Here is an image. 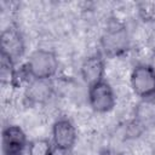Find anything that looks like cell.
<instances>
[{"instance_id":"7a4b0ae2","label":"cell","mask_w":155,"mask_h":155,"mask_svg":"<svg viewBox=\"0 0 155 155\" xmlns=\"http://www.w3.org/2000/svg\"><path fill=\"white\" fill-rule=\"evenodd\" d=\"M101 52L105 58H117L126 54L131 47L128 29L117 21H110L99 39Z\"/></svg>"},{"instance_id":"7c38bea8","label":"cell","mask_w":155,"mask_h":155,"mask_svg":"<svg viewBox=\"0 0 155 155\" xmlns=\"http://www.w3.org/2000/svg\"><path fill=\"white\" fill-rule=\"evenodd\" d=\"M151 65H153V68L155 69V51H154V54H153V62L150 63Z\"/></svg>"},{"instance_id":"ba28073f","label":"cell","mask_w":155,"mask_h":155,"mask_svg":"<svg viewBox=\"0 0 155 155\" xmlns=\"http://www.w3.org/2000/svg\"><path fill=\"white\" fill-rule=\"evenodd\" d=\"M105 70L107 62L101 51L88 54L80 65V75L87 87L105 80Z\"/></svg>"},{"instance_id":"9c48e42d","label":"cell","mask_w":155,"mask_h":155,"mask_svg":"<svg viewBox=\"0 0 155 155\" xmlns=\"http://www.w3.org/2000/svg\"><path fill=\"white\" fill-rule=\"evenodd\" d=\"M54 92L52 80H29L24 90V101L29 105L47 103Z\"/></svg>"},{"instance_id":"8992f818","label":"cell","mask_w":155,"mask_h":155,"mask_svg":"<svg viewBox=\"0 0 155 155\" xmlns=\"http://www.w3.org/2000/svg\"><path fill=\"white\" fill-rule=\"evenodd\" d=\"M25 52V41L21 29L16 24H10L2 29L0 35V54L6 56L17 63Z\"/></svg>"},{"instance_id":"8fae6325","label":"cell","mask_w":155,"mask_h":155,"mask_svg":"<svg viewBox=\"0 0 155 155\" xmlns=\"http://www.w3.org/2000/svg\"><path fill=\"white\" fill-rule=\"evenodd\" d=\"M139 17L144 22L155 21V1H142L137 4Z\"/></svg>"},{"instance_id":"5b68a950","label":"cell","mask_w":155,"mask_h":155,"mask_svg":"<svg viewBox=\"0 0 155 155\" xmlns=\"http://www.w3.org/2000/svg\"><path fill=\"white\" fill-rule=\"evenodd\" d=\"M87 101L93 111L105 114L114 109L116 94L111 85L107 80H103L87 87Z\"/></svg>"},{"instance_id":"4fadbf2b","label":"cell","mask_w":155,"mask_h":155,"mask_svg":"<svg viewBox=\"0 0 155 155\" xmlns=\"http://www.w3.org/2000/svg\"><path fill=\"white\" fill-rule=\"evenodd\" d=\"M103 155H121V154H114V153H110V151H105Z\"/></svg>"},{"instance_id":"3957f363","label":"cell","mask_w":155,"mask_h":155,"mask_svg":"<svg viewBox=\"0 0 155 155\" xmlns=\"http://www.w3.org/2000/svg\"><path fill=\"white\" fill-rule=\"evenodd\" d=\"M130 85L133 93L145 101H155V69L149 63H139L130 74Z\"/></svg>"},{"instance_id":"52a82bcc","label":"cell","mask_w":155,"mask_h":155,"mask_svg":"<svg viewBox=\"0 0 155 155\" xmlns=\"http://www.w3.org/2000/svg\"><path fill=\"white\" fill-rule=\"evenodd\" d=\"M29 140L22 127L7 125L1 132V155H27Z\"/></svg>"},{"instance_id":"6da1fadb","label":"cell","mask_w":155,"mask_h":155,"mask_svg":"<svg viewBox=\"0 0 155 155\" xmlns=\"http://www.w3.org/2000/svg\"><path fill=\"white\" fill-rule=\"evenodd\" d=\"M59 69L57 54L46 48L34 50L27 62L22 65V70L27 80H52Z\"/></svg>"},{"instance_id":"30bf717a","label":"cell","mask_w":155,"mask_h":155,"mask_svg":"<svg viewBox=\"0 0 155 155\" xmlns=\"http://www.w3.org/2000/svg\"><path fill=\"white\" fill-rule=\"evenodd\" d=\"M56 151L51 139L40 137L29 140L27 155H53Z\"/></svg>"},{"instance_id":"277c9868","label":"cell","mask_w":155,"mask_h":155,"mask_svg":"<svg viewBox=\"0 0 155 155\" xmlns=\"http://www.w3.org/2000/svg\"><path fill=\"white\" fill-rule=\"evenodd\" d=\"M78 140V131L74 122L67 117H58L51 127V142L56 151L67 154L73 150Z\"/></svg>"}]
</instances>
